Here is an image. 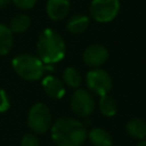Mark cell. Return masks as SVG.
Wrapping results in <instances>:
<instances>
[{
  "mask_svg": "<svg viewBox=\"0 0 146 146\" xmlns=\"http://www.w3.org/2000/svg\"><path fill=\"white\" fill-rule=\"evenodd\" d=\"M50 129L52 140L57 146H81L87 138L86 127L73 117H59Z\"/></svg>",
  "mask_w": 146,
  "mask_h": 146,
  "instance_id": "cell-1",
  "label": "cell"
},
{
  "mask_svg": "<svg viewBox=\"0 0 146 146\" xmlns=\"http://www.w3.org/2000/svg\"><path fill=\"white\" fill-rule=\"evenodd\" d=\"M65 41L59 33L51 29H44L36 42L38 57L44 64H54L62 60L65 56Z\"/></svg>",
  "mask_w": 146,
  "mask_h": 146,
  "instance_id": "cell-2",
  "label": "cell"
},
{
  "mask_svg": "<svg viewBox=\"0 0 146 146\" xmlns=\"http://www.w3.org/2000/svg\"><path fill=\"white\" fill-rule=\"evenodd\" d=\"M13 68L22 79L26 81H36L41 79L44 68H48L46 64L38 57L31 54H19L13 62Z\"/></svg>",
  "mask_w": 146,
  "mask_h": 146,
  "instance_id": "cell-3",
  "label": "cell"
},
{
  "mask_svg": "<svg viewBox=\"0 0 146 146\" xmlns=\"http://www.w3.org/2000/svg\"><path fill=\"white\" fill-rule=\"evenodd\" d=\"M27 125L35 133H44L52 125V114L50 108L43 103L34 104L27 114Z\"/></svg>",
  "mask_w": 146,
  "mask_h": 146,
  "instance_id": "cell-4",
  "label": "cell"
},
{
  "mask_svg": "<svg viewBox=\"0 0 146 146\" xmlns=\"http://www.w3.org/2000/svg\"><path fill=\"white\" fill-rule=\"evenodd\" d=\"M120 11V0H91L89 13L92 19L98 23L113 21Z\"/></svg>",
  "mask_w": 146,
  "mask_h": 146,
  "instance_id": "cell-5",
  "label": "cell"
},
{
  "mask_svg": "<svg viewBox=\"0 0 146 146\" xmlns=\"http://www.w3.org/2000/svg\"><path fill=\"white\" fill-rule=\"evenodd\" d=\"M86 83L89 89L95 95L104 96L112 89V78L111 75L102 68H94L87 73Z\"/></svg>",
  "mask_w": 146,
  "mask_h": 146,
  "instance_id": "cell-6",
  "label": "cell"
},
{
  "mask_svg": "<svg viewBox=\"0 0 146 146\" xmlns=\"http://www.w3.org/2000/svg\"><path fill=\"white\" fill-rule=\"evenodd\" d=\"M70 105L73 113L81 117L89 116L95 110L94 97L89 91L84 89H78L72 94Z\"/></svg>",
  "mask_w": 146,
  "mask_h": 146,
  "instance_id": "cell-7",
  "label": "cell"
},
{
  "mask_svg": "<svg viewBox=\"0 0 146 146\" xmlns=\"http://www.w3.org/2000/svg\"><path fill=\"white\" fill-rule=\"evenodd\" d=\"M108 58V50L105 46L94 43L88 46L82 54L83 62L90 67H98L103 65Z\"/></svg>",
  "mask_w": 146,
  "mask_h": 146,
  "instance_id": "cell-8",
  "label": "cell"
},
{
  "mask_svg": "<svg viewBox=\"0 0 146 146\" xmlns=\"http://www.w3.org/2000/svg\"><path fill=\"white\" fill-rule=\"evenodd\" d=\"M70 7V0H47L46 13L50 19L60 21L68 15Z\"/></svg>",
  "mask_w": 146,
  "mask_h": 146,
  "instance_id": "cell-9",
  "label": "cell"
},
{
  "mask_svg": "<svg viewBox=\"0 0 146 146\" xmlns=\"http://www.w3.org/2000/svg\"><path fill=\"white\" fill-rule=\"evenodd\" d=\"M42 88L46 95L52 99H59L65 95L64 83L52 75H48L42 80Z\"/></svg>",
  "mask_w": 146,
  "mask_h": 146,
  "instance_id": "cell-10",
  "label": "cell"
},
{
  "mask_svg": "<svg viewBox=\"0 0 146 146\" xmlns=\"http://www.w3.org/2000/svg\"><path fill=\"white\" fill-rule=\"evenodd\" d=\"M88 138L92 146H112V137L103 128H92L88 133Z\"/></svg>",
  "mask_w": 146,
  "mask_h": 146,
  "instance_id": "cell-11",
  "label": "cell"
},
{
  "mask_svg": "<svg viewBox=\"0 0 146 146\" xmlns=\"http://www.w3.org/2000/svg\"><path fill=\"white\" fill-rule=\"evenodd\" d=\"M125 130L128 135L136 139H145L146 138V122L139 117L130 119L127 122Z\"/></svg>",
  "mask_w": 146,
  "mask_h": 146,
  "instance_id": "cell-12",
  "label": "cell"
},
{
  "mask_svg": "<svg viewBox=\"0 0 146 146\" xmlns=\"http://www.w3.org/2000/svg\"><path fill=\"white\" fill-rule=\"evenodd\" d=\"M88 26H89V17L81 14L72 16L66 24L67 31L71 32L72 34L83 33L88 29Z\"/></svg>",
  "mask_w": 146,
  "mask_h": 146,
  "instance_id": "cell-13",
  "label": "cell"
},
{
  "mask_svg": "<svg viewBox=\"0 0 146 146\" xmlns=\"http://www.w3.org/2000/svg\"><path fill=\"white\" fill-rule=\"evenodd\" d=\"M14 33L5 24H0V56L7 55L14 44Z\"/></svg>",
  "mask_w": 146,
  "mask_h": 146,
  "instance_id": "cell-14",
  "label": "cell"
},
{
  "mask_svg": "<svg viewBox=\"0 0 146 146\" xmlns=\"http://www.w3.org/2000/svg\"><path fill=\"white\" fill-rule=\"evenodd\" d=\"M31 25V18L26 14H17L9 22V30L13 33H23Z\"/></svg>",
  "mask_w": 146,
  "mask_h": 146,
  "instance_id": "cell-15",
  "label": "cell"
},
{
  "mask_svg": "<svg viewBox=\"0 0 146 146\" xmlns=\"http://www.w3.org/2000/svg\"><path fill=\"white\" fill-rule=\"evenodd\" d=\"M98 106H99L100 113L103 115H105V116H113V115L116 114V111H117L116 102L108 94L107 95H104V96H100Z\"/></svg>",
  "mask_w": 146,
  "mask_h": 146,
  "instance_id": "cell-16",
  "label": "cell"
},
{
  "mask_svg": "<svg viewBox=\"0 0 146 146\" xmlns=\"http://www.w3.org/2000/svg\"><path fill=\"white\" fill-rule=\"evenodd\" d=\"M64 82L71 88H78L82 82V76L75 67H66L63 72Z\"/></svg>",
  "mask_w": 146,
  "mask_h": 146,
  "instance_id": "cell-17",
  "label": "cell"
},
{
  "mask_svg": "<svg viewBox=\"0 0 146 146\" xmlns=\"http://www.w3.org/2000/svg\"><path fill=\"white\" fill-rule=\"evenodd\" d=\"M21 146H40L39 139L32 135V133H26L24 135V137L22 138L21 141Z\"/></svg>",
  "mask_w": 146,
  "mask_h": 146,
  "instance_id": "cell-18",
  "label": "cell"
},
{
  "mask_svg": "<svg viewBox=\"0 0 146 146\" xmlns=\"http://www.w3.org/2000/svg\"><path fill=\"white\" fill-rule=\"evenodd\" d=\"M11 2H14V5L19 9L29 10L34 7V5L36 3V0H11Z\"/></svg>",
  "mask_w": 146,
  "mask_h": 146,
  "instance_id": "cell-19",
  "label": "cell"
},
{
  "mask_svg": "<svg viewBox=\"0 0 146 146\" xmlns=\"http://www.w3.org/2000/svg\"><path fill=\"white\" fill-rule=\"evenodd\" d=\"M10 106V102H9V97L7 95V92L0 88V113L8 111Z\"/></svg>",
  "mask_w": 146,
  "mask_h": 146,
  "instance_id": "cell-20",
  "label": "cell"
},
{
  "mask_svg": "<svg viewBox=\"0 0 146 146\" xmlns=\"http://www.w3.org/2000/svg\"><path fill=\"white\" fill-rule=\"evenodd\" d=\"M11 0H0V9H5L10 5Z\"/></svg>",
  "mask_w": 146,
  "mask_h": 146,
  "instance_id": "cell-21",
  "label": "cell"
},
{
  "mask_svg": "<svg viewBox=\"0 0 146 146\" xmlns=\"http://www.w3.org/2000/svg\"><path fill=\"white\" fill-rule=\"evenodd\" d=\"M137 146H146V139H141V141H139Z\"/></svg>",
  "mask_w": 146,
  "mask_h": 146,
  "instance_id": "cell-22",
  "label": "cell"
}]
</instances>
